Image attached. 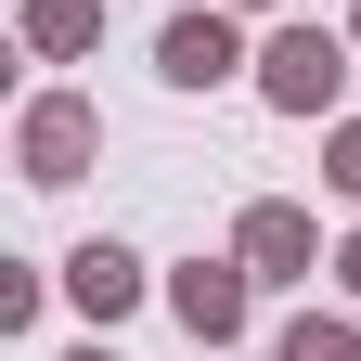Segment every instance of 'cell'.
<instances>
[{"label": "cell", "instance_id": "6da1fadb", "mask_svg": "<svg viewBox=\"0 0 361 361\" xmlns=\"http://www.w3.org/2000/svg\"><path fill=\"white\" fill-rule=\"evenodd\" d=\"M258 90H271L284 116H323L336 90H348V39H336V26H284V39L258 52Z\"/></svg>", "mask_w": 361, "mask_h": 361}, {"label": "cell", "instance_id": "7a4b0ae2", "mask_svg": "<svg viewBox=\"0 0 361 361\" xmlns=\"http://www.w3.org/2000/svg\"><path fill=\"white\" fill-rule=\"evenodd\" d=\"M155 65H168L180 90H219V78L245 65V39H233V0H207V13H180V26L155 39Z\"/></svg>", "mask_w": 361, "mask_h": 361}, {"label": "cell", "instance_id": "3957f363", "mask_svg": "<svg viewBox=\"0 0 361 361\" xmlns=\"http://www.w3.org/2000/svg\"><path fill=\"white\" fill-rule=\"evenodd\" d=\"M90 155H104V116H90L78 90H52V104L26 116V180H78Z\"/></svg>", "mask_w": 361, "mask_h": 361}, {"label": "cell", "instance_id": "277c9868", "mask_svg": "<svg viewBox=\"0 0 361 361\" xmlns=\"http://www.w3.org/2000/svg\"><path fill=\"white\" fill-rule=\"evenodd\" d=\"M245 284H258V271H233V258H194V271L168 284V310H180L207 348H219V336H245Z\"/></svg>", "mask_w": 361, "mask_h": 361}, {"label": "cell", "instance_id": "5b68a950", "mask_svg": "<svg viewBox=\"0 0 361 361\" xmlns=\"http://www.w3.org/2000/svg\"><path fill=\"white\" fill-rule=\"evenodd\" d=\"M245 271L258 284H310V207H245Z\"/></svg>", "mask_w": 361, "mask_h": 361}, {"label": "cell", "instance_id": "8992f818", "mask_svg": "<svg viewBox=\"0 0 361 361\" xmlns=\"http://www.w3.org/2000/svg\"><path fill=\"white\" fill-rule=\"evenodd\" d=\"M65 284H78L90 323H129V310H142V258H129V245H78V258H65Z\"/></svg>", "mask_w": 361, "mask_h": 361}, {"label": "cell", "instance_id": "52a82bcc", "mask_svg": "<svg viewBox=\"0 0 361 361\" xmlns=\"http://www.w3.org/2000/svg\"><path fill=\"white\" fill-rule=\"evenodd\" d=\"M26 39L39 52H90L104 39V0H26Z\"/></svg>", "mask_w": 361, "mask_h": 361}, {"label": "cell", "instance_id": "ba28073f", "mask_svg": "<svg viewBox=\"0 0 361 361\" xmlns=\"http://www.w3.org/2000/svg\"><path fill=\"white\" fill-rule=\"evenodd\" d=\"M271 361H361V336H348V323H284Z\"/></svg>", "mask_w": 361, "mask_h": 361}, {"label": "cell", "instance_id": "9c48e42d", "mask_svg": "<svg viewBox=\"0 0 361 361\" xmlns=\"http://www.w3.org/2000/svg\"><path fill=\"white\" fill-rule=\"evenodd\" d=\"M323 180H336V194H348V207H361V116H348V129H336V155H323Z\"/></svg>", "mask_w": 361, "mask_h": 361}, {"label": "cell", "instance_id": "30bf717a", "mask_svg": "<svg viewBox=\"0 0 361 361\" xmlns=\"http://www.w3.org/2000/svg\"><path fill=\"white\" fill-rule=\"evenodd\" d=\"M336 271H348V297H361V233H348V258H336Z\"/></svg>", "mask_w": 361, "mask_h": 361}, {"label": "cell", "instance_id": "8fae6325", "mask_svg": "<svg viewBox=\"0 0 361 361\" xmlns=\"http://www.w3.org/2000/svg\"><path fill=\"white\" fill-rule=\"evenodd\" d=\"M233 13H258V0H233Z\"/></svg>", "mask_w": 361, "mask_h": 361}, {"label": "cell", "instance_id": "7c38bea8", "mask_svg": "<svg viewBox=\"0 0 361 361\" xmlns=\"http://www.w3.org/2000/svg\"><path fill=\"white\" fill-rule=\"evenodd\" d=\"M78 361H104V348H78Z\"/></svg>", "mask_w": 361, "mask_h": 361}, {"label": "cell", "instance_id": "4fadbf2b", "mask_svg": "<svg viewBox=\"0 0 361 361\" xmlns=\"http://www.w3.org/2000/svg\"><path fill=\"white\" fill-rule=\"evenodd\" d=\"M348 39H361V26H348Z\"/></svg>", "mask_w": 361, "mask_h": 361}]
</instances>
